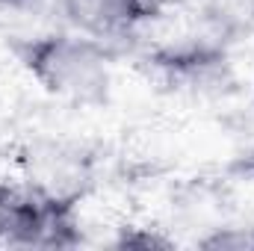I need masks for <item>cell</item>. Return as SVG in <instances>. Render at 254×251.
Wrapping results in <instances>:
<instances>
[{
	"label": "cell",
	"mask_w": 254,
	"mask_h": 251,
	"mask_svg": "<svg viewBox=\"0 0 254 251\" xmlns=\"http://www.w3.org/2000/svg\"><path fill=\"white\" fill-rule=\"evenodd\" d=\"M12 57L24 74L51 98L98 107L113 92V51L107 42L83 36L77 30H54L36 36H18Z\"/></svg>",
	"instance_id": "6da1fadb"
},
{
	"label": "cell",
	"mask_w": 254,
	"mask_h": 251,
	"mask_svg": "<svg viewBox=\"0 0 254 251\" xmlns=\"http://www.w3.org/2000/svg\"><path fill=\"white\" fill-rule=\"evenodd\" d=\"M80 240L83 231L71 195L0 181V246L71 249L80 246Z\"/></svg>",
	"instance_id": "7a4b0ae2"
},
{
	"label": "cell",
	"mask_w": 254,
	"mask_h": 251,
	"mask_svg": "<svg viewBox=\"0 0 254 251\" xmlns=\"http://www.w3.org/2000/svg\"><path fill=\"white\" fill-rule=\"evenodd\" d=\"M154 6L157 0H57L68 30L101 39L107 45L136 33L154 15Z\"/></svg>",
	"instance_id": "3957f363"
},
{
	"label": "cell",
	"mask_w": 254,
	"mask_h": 251,
	"mask_svg": "<svg viewBox=\"0 0 254 251\" xmlns=\"http://www.w3.org/2000/svg\"><path fill=\"white\" fill-rule=\"evenodd\" d=\"M198 246L213 251H254V228H213Z\"/></svg>",
	"instance_id": "277c9868"
},
{
	"label": "cell",
	"mask_w": 254,
	"mask_h": 251,
	"mask_svg": "<svg viewBox=\"0 0 254 251\" xmlns=\"http://www.w3.org/2000/svg\"><path fill=\"white\" fill-rule=\"evenodd\" d=\"M24 3H30V0H0V12H6V9H18V6H24Z\"/></svg>",
	"instance_id": "5b68a950"
}]
</instances>
